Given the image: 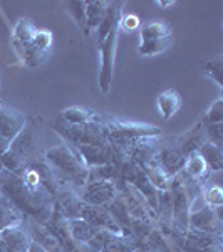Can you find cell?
<instances>
[{
	"instance_id": "cell-3",
	"label": "cell",
	"mask_w": 223,
	"mask_h": 252,
	"mask_svg": "<svg viewBox=\"0 0 223 252\" xmlns=\"http://www.w3.org/2000/svg\"><path fill=\"white\" fill-rule=\"evenodd\" d=\"M106 128H108V143L116 148L126 150L133 146L136 141L143 138H160L161 128L160 126L135 123V121H121L112 116H106Z\"/></svg>"
},
{
	"instance_id": "cell-36",
	"label": "cell",
	"mask_w": 223,
	"mask_h": 252,
	"mask_svg": "<svg viewBox=\"0 0 223 252\" xmlns=\"http://www.w3.org/2000/svg\"><path fill=\"white\" fill-rule=\"evenodd\" d=\"M27 252H47V251H44L42 247L39 246V244L30 242V246H29V249H27Z\"/></svg>"
},
{
	"instance_id": "cell-24",
	"label": "cell",
	"mask_w": 223,
	"mask_h": 252,
	"mask_svg": "<svg viewBox=\"0 0 223 252\" xmlns=\"http://www.w3.org/2000/svg\"><path fill=\"white\" fill-rule=\"evenodd\" d=\"M0 235H2L3 241H5L7 249H10V251L27 252L30 242H32V239L29 237L27 230L24 229V225H17V227L5 229V230H2V232H0Z\"/></svg>"
},
{
	"instance_id": "cell-17",
	"label": "cell",
	"mask_w": 223,
	"mask_h": 252,
	"mask_svg": "<svg viewBox=\"0 0 223 252\" xmlns=\"http://www.w3.org/2000/svg\"><path fill=\"white\" fill-rule=\"evenodd\" d=\"M26 123H27L26 113L14 108L3 106L0 109V138H5V140L12 141L22 131Z\"/></svg>"
},
{
	"instance_id": "cell-30",
	"label": "cell",
	"mask_w": 223,
	"mask_h": 252,
	"mask_svg": "<svg viewBox=\"0 0 223 252\" xmlns=\"http://www.w3.org/2000/svg\"><path fill=\"white\" fill-rule=\"evenodd\" d=\"M200 195L205 200V205L212 207V209H220L223 205V190L220 185H203L200 190Z\"/></svg>"
},
{
	"instance_id": "cell-37",
	"label": "cell",
	"mask_w": 223,
	"mask_h": 252,
	"mask_svg": "<svg viewBox=\"0 0 223 252\" xmlns=\"http://www.w3.org/2000/svg\"><path fill=\"white\" fill-rule=\"evenodd\" d=\"M136 252H161V251H158L155 249V247H148V246H141V247H138Z\"/></svg>"
},
{
	"instance_id": "cell-8",
	"label": "cell",
	"mask_w": 223,
	"mask_h": 252,
	"mask_svg": "<svg viewBox=\"0 0 223 252\" xmlns=\"http://www.w3.org/2000/svg\"><path fill=\"white\" fill-rule=\"evenodd\" d=\"M83 204L106 207L117 197L116 182L109 180H89L86 187L79 190Z\"/></svg>"
},
{
	"instance_id": "cell-2",
	"label": "cell",
	"mask_w": 223,
	"mask_h": 252,
	"mask_svg": "<svg viewBox=\"0 0 223 252\" xmlns=\"http://www.w3.org/2000/svg\"><path fill=\"white\" fill-rule=\"evenodd\" d=\"M44 160L47 161L59 182L69 184L76 190L86 187L89 182V168L81 160L78 150L69 143H60L47 148L44 152Z\"/></svg>"
},
{
	"instance_id": "cell-6",
	"label": "cell",
	"mask_w": 223,
	"mask_h": 252,
	"mask_svg": "<svg viewBox=\"0 0 223 252\" xmlns=\"http://www.w3.org/2000/svg\"><path fill=\"white\" fill-rule=\"evenodd\" d=\"M173 27L165 20H151L139 31V47L138 52L144 58H153L171 46Z\"/></svg>"
},
{
	"instance_id": "cell-29",
	"label": "cell",
	"mask_w": 223,
	"mask_h": 252,
	"mask_svg": "<svg viewBox=\"0 0 223 252\" xmlns=\"http://www.w3.org/2000/svg\"><path fill=\"white\" fill-rule=\"evenodd\" d=\"M201 74H205L206 78H210L215 81L218 88L223 89V56L217 54L212 56V58L205 59L201 63Z\"/></svg>"
},
{
	"instance_id": "cell-40",
	"label": "cell",
	"mask_w": 223,
	"mask_h": 252,
	"mask_svg": "<svg viewBox=\"0 0 223 252\" xmlns=\"http://www.w3.org/2000/svg\"><path fill=\"white\" fill-rule=\"evenodd\" d=\"M71 252H83V247H78V249H74V251H71Z\"/></svg>"
},
{
	"instance_id": "cell-34",
	"label": "cell",
	"mask_w": 223,
	"mask_h": 252,
	"mask_svg": "<svg viewBox=\"0 0 223 252\" xmlns=\"http://www.w3.org/2000/svg\"><path fill=\"white\" fill-rule=\"evenodd\" d=\"M141 27V20L136 14H123L119 20V31L133 32Z\"/></svg>"
},
{
	"instance_id": "cell-31",
	"label": "cell",
	"mask_w": 223,
	"mask_h": 252,
	"mask_svg": "<svg viewBox=\"0 0 223 252\" xmlns=\"http://www.w3.org/2000/svg\"><path fill=\"white\" fill-rule=\"evenodd\" d=\"M201 125H218L223 123V97H218L217 101L208 108V111L205 113L203 118L200 120Z\"/></svg>"
},
{
	"instance_id": "cell-20",
	"label": "cell",
	"mask_w": 223,
	"mask_h": 252,
	"mask_svg": "<svg viewBox=\"0 0 223 252\" xmlns=\"http://www.w3.org/2000/svg\"><path fill=\"white\" fill-rule=\"evenodd\" d=\"M181 173H183L186 178H190V180L203 184L206 180V177L210 175V168H208V165H206V161L203 160V157L200 155V152H192L185 158Z\"/></svg>"
},
{
	"instance_id": "cell-19",
	"label": "cell",
	"mask_w": 223,
	"mask_h": 252,
	"mask_svg": "<svg viewBox=\"0 0 223 252\" xmlns=\"http://www.w3.org/2000/svg\"><path fill=\"white\" fill-rule=\"evenodd\" d=\"M35 32H37V27H35L34 20L30 17H22L17 20L14 31H12V46L15 47L17 54L20 56L26 47L34 40Z\"/></svg>"
},
{
	"instance_id": "cell-41",
	"label": "cell",
	"mask_w": 223,
	"mask_h": 252,
	"mask_svg": "<svg viewBox=\"0 0 223 252\" xmlns=\"http://www.w3.org/2000/svg\"><path fill=\"white\" fill-rule=\"evenodd\" d=\"M3 108V104H2V101H0V109H2Z\"/></svg>"
},
{
	"instance_id": "cell-38",
	"label": "cell",
	"mask_w": 223,
	"mask_h": 252,
	"mask_svg": "<svg viewBox=\"0 0 223 252\" xmlns=\"http://www.w3.org/2000/svg\"><path fill=\"white\" fill-rule=\"evenodd\" d=\"M156 5H160V7H173L175 5V2H173V0H158L156 2Z\"/></svg>"
},
{
	"instance_id": "cell-32",
	"label": "cell",
	"mask_w": 223,
	"mask_h": 252,
	"mask_svg": "<svg viewBox=\"0 0 223 252\" xmlns=\"http://www.w3.org/2000/svg\"><path fill=\"white\" fill-rule=\"evenodd\" d=\"M66 9L81 29H86V2H81V0H78V2H67Z\"/></svg>"
},
{
	"instance_id": "cell-39",
	"label": "cell",
	"mask_w": 223,
	"mask_h": 252,
	"mask_svg": "<svg viewBox=\"0 0 223 252\" xmlns=\"http://www.w3.org/2000/svg\"><path fill=\"white\" fill-rule=\"evenodd\" d=\"M2 175H3V168L0 166V192H2Z\"/></svg>"
},
{
	"instance_id": "cell-26",
	"label": "cell",
	"mask_w": 223,
	"mask_h": 252,
	"mask_svg": "<svg viewBox=\"0 0 223 252\" xmlns=\"http://www.w3.org/2000/svg\"><path fill=\"white\" fill-rule=\"evenodd\" d=\"M144 173L148 175L149 182L155 185V189L158 192H168L171 189V184H173V175H169L166 170L158 163V160H155L153 163L146 165L144 166Z\"/></svg>"
},
{
	"instance_id": "cell-12",
	"label": "cell",
	"mask_w": 223,
	"mask_h": 252,
	"mask_svg": "<svg viewBox=\"0 0 223 252\" xmlns=\"http://www.w3.org/2000/svg\"><path fill=\"white\" fill-rule=\"evenodd\" d=\"M39 133L34 126H30L29 123H26V126L22 128V131L12 140L10 150L14 153H17L20 158L26 160V163L29 165L35 158H39Z\"/></svg>"
},
{
	"instance_id": "cell-9",
	"label": "cell",
	"mask_w": 223,
	"mask_h": 252,
	"mask_svg": "<svg viewBox=\"0 0 223 252\" xmlns=\"http://www.w3.org/2000/svg\"><path fill=\"white\" fill-rule=\"evenodd\" d=\"M186 155L178 145L176 136L166 138V140H160V148H158V163H160L169 175H178L183 170Z\"/></svg>"
},
{
	"instance_id": "cell-23",
	"label": "cell",
	"mask_w": 223,
	"mask_h": 252,
	"mask_svg": "<svg viewBox=\"0 0 223 252\" xmlns=\"http://www.w3.org/2000/svg\"><path fill=\"white\" fill-rule=\"evenodd\" d=\"M156 106L160 111V116L163 120H169L171 116H175L178 109L181 108V96L176 89H166V91L160 93L156 99Z\"/></svg>"
},
{
	"instance_id": "cell-7",
	"label": "cell",
	"mask_w": 223,
	"mask_h": 252,
	"mask_svg": "<svg viewBox=\"0 0 223 252\" xmlns=\"http://www.w3.org/2000/svg\"><path fill=\"white\" fill-rule=\"evenodd\" d=\"M89 252H136L139 244L133 235L116 234L111 230H97L94 237L89 241Z\"/></svg>"
},
{
	"instance_id": "cell-22",
	"label": "cell",
	"mask_w": 223,
	"mask_h": 252,
	"mask_svg": "<svg viewBox=\"0 0 223 252\" xmlns=\"http://www.w3.org/2000/svg\"><path fill=\"white\" fill-rule=\"evenodd\" d=\"M67 227H69V234H71L72 241L76 242V246L83 247L87 246L89 241L96 235L97 229L92 227L91 223L86 222L84 219H67Z\"/></svg>"
},
{
	"instance_id": "cell-1",
	"label": "cell",
	"mask_w": 223,
	"mask_h": 252,
	"mask_svg": "<svg viewBox=\"0 0 223 252\" xmlns=\"http://www.w3.org/2000/svg\"><path fill=\"white\" fill-rule=\"evenodd\" d=\"M124 2H109L104 19L101 20L96 29V47L101 54V69H99V89L108 94L112 86L114 76V58L117 35H119V20L123 12Z\"/></svg>"
},
{
	"instance_id": "cell-35",
	"label": "cell",
	"mask_w": 223,
	"mask_h": 252,
	"mask_svg": "<svg viewBox=\"0 0 223 252\" xmlns=\"http://www.w3.org/2000/svg\"><path fill=\"white\" fill-rule=\"evenodd\" d=\"M10 143L12 141L5 140V138H0V157L3 155V153H7L10 150Z\"/></svg>"
},
{
	"instance_id": "cell-18",
	"label": "cell",
	"mask_w": 223,
	"mask_h": 252,
	"mask_svg": "<svg viewBox=\"0 0 223 252\" xmlns=\"http://www.w3.org/2000/svg\"><path fill=\"white\" fill-rule=\"evenodd\" d=\"M158 148H160V138H143V140L136 141L133 146L126 150L128 157L144 168L146 165L153 163L158 157Z\"/></svg>"
},
{
	"instance_id": "cell-25",
	"label": "cell",
	"mask_w": 223,
	"mask_h": 252,
	"mask_svg": "<svg viewBox=\"0 0 223 252\" xmlns=\"http://www.w3.org/2000/svg\"><path fill=\"white\" fill-rule=\"evenodd\" d=\"M99 118L101 113L91 111V109L83 106H69L59 113V120L71 125H89V123H94Z\"/></svg>"
},
{
	"instance_id": "cell-4",
	"label": "cell",
	"mask_w": 223,
	"mask_h": 252,
	"mask_svg": "<svg viewBox=\"0 0 223 252\" xmlns=\"http://www.w3.org/2000/svg\"><path fill=\"white\" fill-rule=\"evenodd\" d=\"M54 129L59 133L69 145H109L108 143V128H106V115L94 123L89 125H71L62 120H56Z\"/></svg>"
},
{
	"instance_id": "cell-13",
	"label": "cell",
	"mask_w": 223,
	"mask_h": 252,
	"mask_svg": "<svg viewBox=\"0 0 223 252\" xmlns=\"http://www.w3.org/2000/svg\"><path fill=\"white\" fill-rule=\"evenodd\" d=\"M22 225H24V229L27 230V234H29V237L32 239V242L39 244L44 251H47V252H64L60 242L56 239V235L49 230V227L46 225V223L37 222L35 219L26 217V215H24Z\"/></svg>"
},
{
	"instance_id": "cell-16",
	"label": "cell",
	"mask_w": 223,
	"mask_h": 252,
	"mask_svg": "<svg viewBox=\"0 0 223 252\" xmlns=\"http://www.w3.org/2000/svg\"><path fill=\"white\" fill-rule=\"evenodd\" d=\"M79 217L89 222L92 227H96L97 230H111V232H116V234H123L119 225H117L116 220L112 219L111 212L108 210V207L83 204Z\"/></svg>"
},
{
	"instance_id": "cell-14",
	"label": "cell",
	"mask_w": 223,
	"mask_h": 252,
	"mask_svg": "<svg viewBox=\"0 0 223 252\" xmlns=\"http://www.w3.org/2000/svg\"><path fill=\"white\" fill-rule=\"evenodd\" d=\"M74 148L89 170L112 163L116 158V148L111 145H78Z\"/></svg>"
},
{
	"instance_id": "cell-28",
	"label": "cell",
	"mask_w": 223,
	"mask_h": 252,
	"mask_svg": "<svg viewBox=\"0 0 223 252\" xmlns=\"http://www.w3.org/2000/svg\"><path fill=\"white\" fill-rule=\"evenodd\" d=\"M200 155L203 157V160L208 165L210 172H222L223 170V150L222 146L210 143V141H205L203 145L200 146Z\"/></svg>"
},
{
	"instance_id": "cell-15",
	"label": "cell",
	"mask_w": 223,
	"mask_h": 252,
	"mask_svg": "<svg viewBox=\"0 0 223 252\" xmlns=\"http://www.w3.org/2000/svg\"><path fill=\"white\" fill-rule=\"evenodd\" d=\"M220 209H212V207L205 205L203 209H200V210H192V212H190V219H188L190 229L222 235Z\"/></svg>"
},
{
	"instance_id": "cell-10",
	"label": "cell",
	"mask_w": 223,
	"mask_h": 252,
	"mask_svg": "<svg viewBox=\"0 0 223 252\" xmlns=\"http://www.w3.org/2000/svg\"><path fill=\"white\" fill-rule=\"evenodd\" d=\"M52 40H54V35H52L51 31L37 29L34 40H32L29 46L26 47V51L20 54V59L24 61L26 66H30V67L40 66V64L44 63V59L47 58L49 51H51Z\"/></svg>"
},
{
	"instance_id": "cell-27",
	"label": "cell",
	"mask_w": 223,
	"mask_h": 252,
	"mask_svg": "<svg viewBox=\"0 0 223 252\" xmlns=\"http://www.w3.org/2000/svg\"><path fill=\"white\" fill-rule=\"evenodd\" d=\"M108 5L109 2H101V0L86 2V29H84V34H94L96 29L99 27L101 20L106 15Z\"/></svg>"
},
{
	"instance_id": "cell-11",
	"label": "cell",
	"mask_w": 223,
	"mask_h": 252,
	"mask_svg": "<svg viewBox=\"0 0 223 252\" xmlns=\"http://www.w3.org/2000/svg\"><path fill=\"white\" fill-rule=\"evenodd\" d=\"M81 207H83V200H81L78 190L69 184L60 182L57 192L54 195V209L64 219H79Z\"/></svg>"
},
{
	"instance_id": "cell-33",
	"label": "cell",
	"mask_w": 223,
	"mask_h": 252,
	"mask_svg": "<svg viewBox=\"0 0 223 252\" xmlns=\"http://www.w3.org/2000/svg\"><path fill=\"white\" fill-rule=\"evenodd\" d=\"M203 129H205L206 141H210V143H215V145L222 146V143H223V123H218V125H205Z\"/></svg>"
},
{
	"instance_id": "cell-21",
	"label": "cell",
	"mask_w": 223,
	"mask_h": 252,
	"mask_svg": "<svg viewBox=\"0 0 223 252\" xmlns=\"http://www.w3.org/2000/svg\"><path fill=\"white\" fill-rule=\"evenodd\" d=\"M22 222L24 214L0 192V232L5 229H10V227L22 225Z\"/></svg>"
},
{
	"instance_id": "cell-42",
	"label": "cell",
	"mask_w": 223,
	"mask_h": 252,
	"mask_svg": "<svg viewBox=\"0 0 223 252\" xmlns=\"http://www.w3.org/2000/svg\"><path fill=\"white\" fill-rule=\"evenodd\" d=\"M7 252H17V251H10V249H7Z\"/></svg>"
},
{
	"instance_id": "cell-5",
	"label": "cell",
	"mask_w": 223,
	"mask_h": 252,
	"mask_svg": "<svg viewBox=\"0 0 223 252\" xmlns=\"http://www.w3.org/2000/svg\"><path fill=\"white\" fill-rule=\"evenodd\" d=\"M169 192H171V223L178 232L186 234V230L190 229L188 219L193 204L192 180L180 172L173 178Z\"/></svg>"
}]
</instances>
